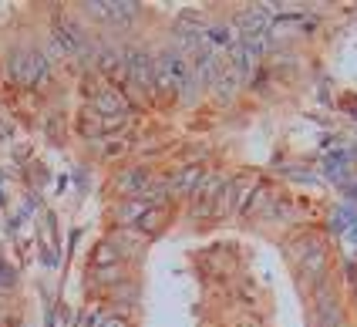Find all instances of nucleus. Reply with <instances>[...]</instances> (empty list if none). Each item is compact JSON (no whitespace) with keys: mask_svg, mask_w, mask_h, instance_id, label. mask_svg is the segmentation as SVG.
<instances>
[{"mask_svg":"<svg viewBox=\"0 0 357 327\" xmlns=\"http://www.w3.org/2000/svg\"><path fill=\"white\" fill-rule=\"evenodd\" d=\"M98 327H132V324H128L125 317H105V321H101Z\"/></svg>","mask_w":357,"mask_h":327,"instance_id":"5","label":"nucleus"},{"mask_svg":"<svg viewBox=\"0 0 357 327\" xmlns=\"http://www.w3.org/2000/svg\"><path fill=\"white\" fill-rule=\"evenodd\" d=\"M119 260H121V253L112 243H108V246H98V253H95V264H119Z\"/></svg>","mask_w":357,"mask_h":327,"instance_id":"4","label":"nucleus"},{"mask_svg":"<svg viewBox=\"0 0 357 327\" xmlns=\"http://www.w3.org/2000/svg\"><path fill=\"white\" fill-rule=\"evenodd\" d=\"M95 108L105 112V115H121L125 112V98L115 88H101V91H95Z\"/></svg>","mask_w":357,"mask_h":327,"instance_id":"2","label":"nucleus"},{"mask_svg":"<svg viewBox=\"0 0 357 327\" xmlns=\"http://www.w3.org/2000/svg\"><path fill=\"white\" fill-rule=\"evenodd\" d=\"M290 260L297 264L303 277H320L324 264H327V253H324V243L317 236H300L297 243L290 246Z\"/></svg>","mask_w":357,"mask_h":327,"instance_id":"1","label":"nucleus"},{"mask_svg":"<svg viewBox=\"0 0 357 327\" xmlns=\"http://www.w3.org/2000/svg\"><path fill=\"white\" fill-rule=\"evenodd\" d=\"M165 220H169V213H165V209H155V206H152V209H145V213H142L139 226H142V229H149V233H152V229H159V226L165 223Z\"/></svg>","mask_w":357,"mask_h":327,"instance_id":"3","label":"nucleus"}]
</instances>
